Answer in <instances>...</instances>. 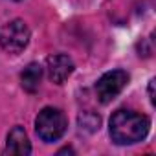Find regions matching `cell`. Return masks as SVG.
<instances>
[{
  "label": "cell",
  "mask_w": 156,
  "mask_h": 156,
  "mask_svg": "<svg viewBox=\"0 0 156 156\" xmlns=\"http://www.w3.org/2000/svg\"><path fill=\"white\" fill-rule=\"evenodd\" d=\"M151 130V119L145 114L119 108L110 116L108 134L116 145H134L147 138Z\"/></svg>",
  "instance_id": "cell-1"
},
{
  "label": "cell",
  "mask_w": 156,
  "mask_h": 156,
  "mask_svg": "<svg viewBox=\"0 0 156 156\" xmlns=\"http://www.w3.org/2000/svg\"><path fill=\"white\" fill-rule=\"evenodd\" d=\"M66 129H68V118L57 107H44L35 118V132L46 143L61 140Z\"/></svg>",
  "instance_id": "cell-2"
},
{
  "label": "cell",
  "mask_w": 156,
  "mask_h": 156,
  "mask_svg": "<svg viewBox=\"0 0 156 156\" xmlns=\"http://www.w3.org/2000/svg\"><path fill=\"white\" fill-rule=\"evenodd\" d=\"M31 31L20 19H13L0 26V48L11 55H19L30 44Z\"/></svg>",
  "instance_id": "cell-3"
},
{
  "label": "cell",
  "mask_w": 156,
  "mask_h": 156,
  "mask_svg": "<svg viewBox=\"0 0 156 156\" xmlns=\"http://www.w3.org/2000/svg\"><path fill=\"white\" fill-rule=\"evenodd\" d=\"M129 79H130L129 73L119 68L105 72L96 83V96H98L99 103L108 105L110 101H114L123 92V88L129 85Z\"/></svg>",
  "instance_id": "cell-4"
},
{
  "label": "cell",
  "mask_w": 156,
  "mask_h": 156,
  "mask_svg": "<svg viewBox=\"0 0 156 156\" xmlns=\"http://www.w3.org/2000/svg\"><path fill=\"white\" fill-rule=\"evenodd\" d=\"M75 64L70 55L66 53H53L46 59V73L48 79L55 85H62L68 77L73 73Z\"/></svg>",
  "instance_id": "cell-5"
},
{
  "label": "cell",
  "mask_w": 156,
  "mask_h": 156,
  "mask_svg": "<svg viewBox=\"0 0 156 156\" xmlns=\"http://www.w3.org/2000/svg\"><path fill=\"white\" fill-rule=\"evenodd\" d=\"M4 151L9 154H15V156H26L31 152V143H30V138H28V132L24 130V127L15 125L8 132Z\"/></svg>",
  "instance_id": "cell-6"
},
{
  "label": "cell",
  "mask_w": 156,
  "mask_h": 156,
  "mask_svg": "<svg viewBox=\"0 0 156 156\" xmlns=\"http://www.w3.org/2000/svg\"><path fill=\"white\" fill-rule=\"evenodd\" d=\"M44 70L39 62H30L22 72H20V85L28 94H35L41 88Z\"/></svg>",
  "instance_id": "cell-7"
}]
</instances>
